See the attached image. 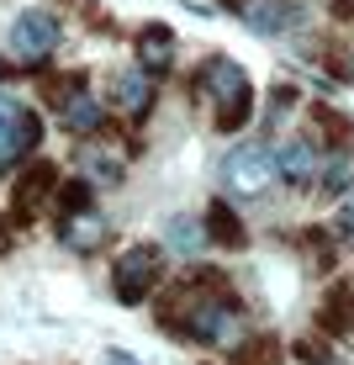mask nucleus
I'll return each mask as SVG.
<instances>
[{"mask_svg": "<svg viewBox=\"0 0 354 365\" xmlns=\"http://www.w3.org/2000/svg\"><path fill=\"white\" fill-rule=\"evenodd\" d=\"M201 96L217 106V128L222 133H238L249 117H254V91H249V74L233 64V58H207L201 69Z\"/></svg>", "mask_w": 354, "mask_h": 365, "instance_id": "obj_1", "label": "nucleus"}, {"mask_svg": "<svg viewBox=\"0 0 354 365\" xmlns=\"http://www.w3.org/2000/svg\"><path fill=\"white\" fill-rule=\"evenodd\" d=\"M227 191L233 196H264L281 175H275V148L270 143H244L227 154Z\"/></svg>", "mask_w": 354, "mask_h": 365, "instance_id": "obj_2", "label": "nucleus"}, {"mask_svg": "<svg viewBox=\"0 0 354 365\" xmlns=\"http://www.w3.org/2000/svg\"><path fill=\"white\" fill-rule=\"evenodd\" d=\"M58 37H64V32H58V16H53V11H21V16L11 21V37H6V43H11V53H16L21 64H43V58L58 48Z\"/></svg>", "mask_w": 354, "mask_h": 365, "instance_id": "obj_3", "label": "nucleus"}, {"mask_svg": "<svg viewBox=\"0 0 354 365\" xmlns=\"http://www.w3.org/2000/svg\"><path fill=\"white\" fill-rule=\"evenodd\" d=\"M159 270H164V255H159V249H154V244H132L127 255H117V270H111L117 281H111V286H117L122 302H143V297L159 286Z\"/></svg>", "mask_w": 354, "mask_h": 365, "instance_id": "obj_4", "label": "nucleus"}, {"mask_svg": "<svg viewBox=\"0 0 354 365\" xmlns=\"http://www.w3.org/2000/svg\"><path fill=\"white\" fill-rule=\"evenodd\" d=\"M37 143H43V117H37L32 106H21V101H11V106L0 111V170L21 165Z\"/></svg>", "mask_w": 354, "mask_h": 365, "instance_id": "obj_5", "label": "nucleus"}, {"mask_svg": "<svg viewBox=\"0 0 354 365\" xmlns=\"http://www.w3.org/2000/svg\"><path fill=\"white\" fill-rule=\"evenodd\" d=\"M318 143L312 138H286L281 148H275V175H281L286 185H296V191H307V185H318Z\"/></svg>", "mask_w": 354, "mask_h": 365, "instance_id": "obj_6", "label": "nucleus"}, {"mask_svg": "<svg viewBox=\"0 0 354 365\" xmlns=\"http://www.w3.org/2000/svg\"><path fill=\"white\" fill-rule=\"evenodd\" d=\"M53 191H58V170L53 165H32L27 175H21V185H16V222H32L37 217V207L43 201H53Z\"/></svg>", "mask_w": 354, "mask_h": 365, "instance_id": "obj_7", "label": "nucleus"}, {"mask_svg": "<svg viewBox=\"0 0 354 365\" xmlns=\"http://www.w3.org/2000/svg\"><path fill=\"white\" fill-rule=\"evenodd\" d=\"M244 21H249V32H259V37H281L291 32V21H296V6L291 0H244Z\"/></svg>", "mask_w": 354, "mask_h": 365, "instance_id": "obj_8", "label": "nucleus"}, {"mask_svg": "<svg viewBox=\"0 0 354 365\" xmlns=\"http://www.w3.org/2000/svg\"><path fill=\"white\" fill-rule=\"evenodd\" d=\"M117 106L127 111V117H143V111L154 106V80H148V69H122L117 74Z\"/></svg>", "mask_w": 354, "mask_h": 365, "instance_id": "obj_9", "label": "nucleus"}, {"mask_svg": "<svg viewBox=\"0 0 354 365\" xmlns=\"http://www.w3.org/2000/svg\"><path fill=\"white\" fill-rule=\"evenodd\" d=\"M58 117H64V128H69V133H95L100 122H106V117H100V106L90 101V91H85V85H80L74 96H64V101H58Z\"/></svg>", "mask_w": 354, "mask_h": 365, "instance_id": "obj_10", "label": "nucleus"}, {"mask_svg": "<svg viewBox=\"0 0 354 365\" xmlns=\"http://www.w3.org/2000/svg\"><path fill=\"white\" fill-rule=\"evenodd\" d=\"M175 53V32L170 27H143L137 32V64L143 69H164Z\"/></svg>", "mask_w": 354, "mask_h": 365, "instance_id": "obj_11", "label": "nucleus"}, {"mask_svg": "<svg viewBox=\"0 0 354 365\" xmlns=\"http://www.w3.org/2000/svg\"><path fill=\"white\" fill-rule=\"evenodd\" d=\"M100 233H106V222H100L90 207H85V212H69V217H64V244H69V249H85V255H90V249L100 244Z\"/></svg>", "mask_w": 354, "mask_h": 365, "instance_id": "obj_12", "label": "nucleus"}, {"mask_svg": "<svg viewBox=\"0 0 354 365\" xmlns=\"http://www.w3.org/2000/svg\"><path fill=\"white\" fill-rule=\"evenodd\" d=\"M207 238H217V244H227V249H244V222L233 217V207L227 201H212V212H207Z\"/></svg>", "mask_w": 354, "mask_h": 365, "instance_id": "obj_13", "label": "nucleus"}, {"mask_svg": "<svg viewBox=\"0 0 354 365\" xmlns=\"http://www.w3.org/2000/svg\"><path fill=\"white\" fill-rule=\"evenodd\" d=\"M318 185L328 196H338V191H349L354 185V148H338L333 159H328V165L318 170Z\"/></svg>", "mask_w": 354, "mask_h": 365, "instance_id": "obj_14", "label": "nucleus"}, {"mask_svg": "<svg viewBox=\"0 0 354 365\" xmlns=\"http://www.w3.org/2000/svg\"><path fill=\"white\" fill-rule=\"evenodd\" d=\"M164 244H170L175 255H201L207 233H201V222H196V217H170V228H164Z\"/></svg>", "mask_w": 354, "mask_h": 365, "instance_id": "obj_15", "label": "nucleus"}, {"mask_svg": "<svg viewBox=\"0 0 354 365\" xmlns=\"http://www.w3.org/2000/svg\"><path fill=\"white\" fill-rule=\"evenodd\" d=\"M354 323V292L349 286H338V292H328V302H323V329L328 334H344Z\"/></svg>", "mask_w": 354, "mask_h": 365, "instance_id": "obj_16", "label": "nucleus"}, {"mask_svg": "<svg viewBox=\"0 0 354 365\" xmlns=\"http://www.w3.org/2000/svg\"><path fill=\"white\" fill-rule=\"evenodd\" d=\"M58 191H64V196H58L64 217H69V212H85V207H90V180H69V185H58Z\"/></svg>", "mask_w": 354, "mask_h": 365, "instance_id": "obj_17", "label": "nucleus"}, {"mask_svg": "<svg viewBox=\"0 0 354 365\" xmlns=\"http://www.w3.org/2000/svg\"><path fill=\"white\" fill-rule=\"evenodd\" d=\"M244 365H275V344H264V339H259V344H249L244 349Z\"/></svg>", "mask_w": 354, "mask_h": 365, "instance_id": "obj_18", "label": "nucleus"}, {"mask_svg": "<svg viewBox=\"0 0 354 365\" xmlns=\"http://www.w3.org/2000/svg\"><path fill=\"white\" fill-rule=\"evenodd\" d=\"M338 228L354 238V196H344V207H338Z\"/></svg>", "mask_w": 354, "mask_h": 365, "instance_id": "obj_19", "label": "nucleus"}, {"mask_svg": "<svg viewBox=\"0 0 354 365\" xmlns=\"http://www.w3.org/2000/svg\"><path fill=\"white\" fill-rule=\"evenodd\" d=\"M106 365H137L132 355H122V349H106Z\"/></svg>", "mask_w": 354, "mask_h": 365, "instance_id": "obj_20", "label": "nucleus"}, {"mask_svg": "<svg viewBox=\"0 0 354 365\" xmlns=\"http://www.w3.org/2000/svg\"><path fill=\"white\" fill-rule=\"evenodd\" d=\"M6 244H11V238H6V222H0V255H6Z\"/></svg>", "mask_w": 354, "mask_h": 365, "instance_id": "obj_21", "label": "nucleus"}, {"mask_svg": "<svg viewBox=\"0 0 354 365\" xmlns=\"http://www.w3.org/2000/svg\"><path fill=\"white\" fill-rule=\"evenodd\" d=\"M333 6H338V11H349V6H354V0H333Z\"/></svg>", "mask_w": 354, "mask_h": 365, "instance_id": "obj_22", "label": "nucleus"}, {"mask_svg": "<svg viewBox=\"0 0 354 365\" xmlns=\"http://www.w3.org/2000/svg\"><path fill=\"white\" fill-rule=\"evenodd\" d=\"M222 6H233V11H238V6H244V0H222Z\"/></svg>", "mask_w": 354, "mask_h": 365, "instance_id": "obj_23", "label": "nucleus"}]
</instances>
